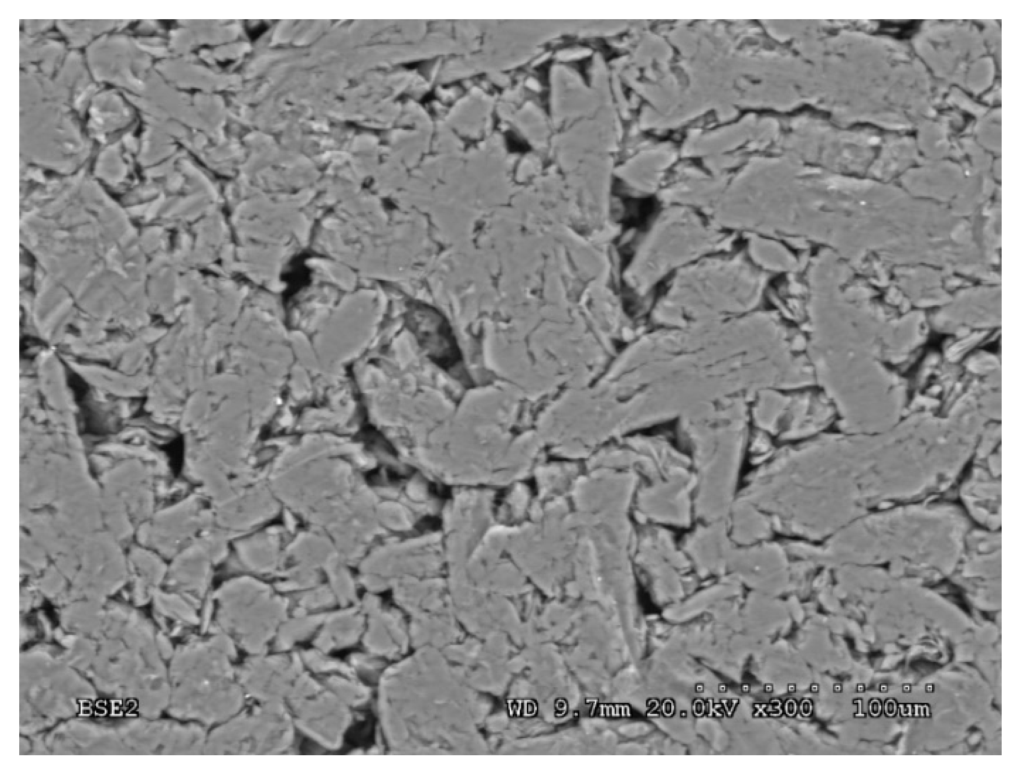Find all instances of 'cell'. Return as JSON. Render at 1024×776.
Returning <instances> with one entry per match:
<instances>
[{
  "label": "cell",
  "instance_id": "1",
  "mask_svg": "<svg viewBox=\"0 0 1024 776\" xmlns=\"http://www.w3.org/2000/svg\"><path fill=\"white\" fill-rule=\"evenodd\" d=\"M416 327L422 345L441 366L449 370L462 362L457 339L440 312L432 308L422 310Z\"/></svg>",
  "mask_w": 1024,
  "mask_h": 776
}]
</instances>
